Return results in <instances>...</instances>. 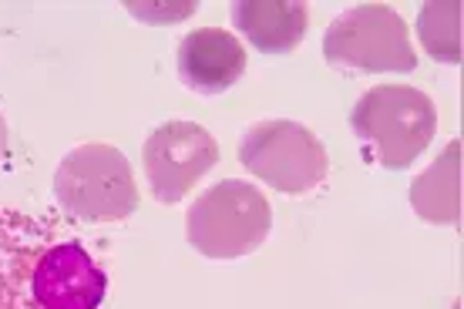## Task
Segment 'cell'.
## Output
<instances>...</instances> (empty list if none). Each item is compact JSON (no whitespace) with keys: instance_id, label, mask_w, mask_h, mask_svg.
Masks as SVG:
<instances>
[{"instance_id":"obj_1","label":"cell","mask_w":464,"mask_h":309,"mask_svg":"<svg viewBox=\"0 0 464 309\" xmlns=\"http://www.w3.org/2000/svg\"><path fill=\"white\" fill-rule=\"evenodd\" d=\"M108 269L71 222L0 206V309H102Z\"/></svg>"},{"instance_id":"obj_2","label":"cell","mask_w":464,"mask_h":309,"mask_svg":"<svg viewBox=\"0 0 464 309\" xmlns=\"http://www.w3.org/2000/svg\"><path fill=\"white\" fill-rule=\"evenodd\" d=\"M350 128L371 149V159L381 169L404 172L430 149L438 135V104L420 88L377 84L353 104Z\"/></svg>"},{"instance_id":"obj_3","label":"cell","mask_w":464,"mask_h":309,"mask_svg":"<svg viewBox=\"0 0 464 309\" xmlns=\"http://www.w3.org/2000/svg\"><path fill=\"white\" fill-rule=\"evenodd\" d=\"M54 202L74 222H121L139 212V185L115 145L88 141L71 149L54 172Z\"/></svg>"},{"instance_id":"obj_4","label":"cell","mask_w":464,"mask_h":309,"mask_svg":"<svg viewBox=\"0 0 464 309\" xmlns=\"http://www.w3.org/2000/svg\"><path fill=\"white\" fill-rule=\"evenodd\" d=\"M273 208L256 185L226 179L198 195L188 206L186 236L188 246L216 263L243 259L269 239Z\"/></svg>"},{"instance_id":"obj_5","label":"cell","mask_w":464,"mask_h":309,"mask_svg":"<svg viewBox=\"0 0 464 309\" xmlns=\"http://www.w3.org/2000/svg\"><path fill=\"white\" fill-rule=\"evenodd\" d=\"M239 161L249 175L286 195L314 192L330 175V155L320 138L290 118L256 121L239 141Z\"/></svg>"},{"instance_id":"obj_6","label":"cell","mask_w":464,"mask_h":309,"mask_svg":"<svg viewBox=\"0 0 464 309\" xmlns=\"http://www.w3.org/2000/svg\"><path fill=\"white\" fill-rule=\"evenodd\" d=\"M324 58L334 68H347L357 74L381 71H414L418 54L407 37L404 17L391 4H357L326 27Z\"/></svg>"},{"instance_id":"obj_7","label":"cell","mask_w":464,"mask_h":309,"mask_svg":"<svg viewBox=\"0 0 464 309\" xmlns=\"http://www.w3.org/2000/svg\"><path fill=\"white\" fill-rule=\"evenodd\" d=\"M219 161V141L196 121H165L145 138L141 165L162 206L182 202Z\"/></svg>"},{"instance_id":"obj_8","label":"cell","mask_w":464,"mask_h":309,"mask_svg":"<svg viewBox=\"0 0 464 309\" xmlns=\"http://www.w3.org/2000/svg\"><path fill=\"white\" fill-rule=\"evenodd\" d=\"M179 78L196 94H222L246 74L243 41L222 27H198L179 41Z\"/></svg>"},{"instance_id":"obj_9","label":"cell","mask_w":464,"mask_h":309,"mask_svg":"<svg viewBox=\"0 0 464 309\" xmlns=\"http://www.w3.org/2000/svg\"><path fill=\"white\" fill-rule=\"evenodd\" d=\"M236 31L263 54L296 51L310 27V7L296 0H239L232 4Z\"/></svg>"},{"instance_id":"obj_10","label":"cell","mask_w":464,"mask_h":309,"mask_svg":"<svg viewBox=\"0 0 464 309\" xmlns=\"http://www.w3.org/2000/svg\"><path fill=\"white\" fill-rule=\"evenodd\" d=\"M411 208L430 226H461V141H448L428 172L411 182Z\"/></svg>"},{"instance_id":"obj_11","label":"cell","mask_w":464,"mask_h":309,"mask_svg":"<svg viewBox=\"0 0 464 309\" xmlns=\"http://www.w3.org/2000/svg\"><path fill=\"white\" fill-rule=\"evenodd\" d=\"M418 37L441 64H461V0H428L418 14Z\"/></svg>"},{"instance_id":"obj_12","label":"cell","mask_w":464,"mask_h":309,"mask_svg":"<svg viewBox=\"0 0 464 309\" xmlns=\"http://www.w3.org/2000/svg\"><path fill=\"white\" fill-rule=\"evenodd\" d=\"M131 17L139 21H182L186 14L196 11V4H175V7H159V4H128Z\"/></svg>"},{"instance_id":"obj_13","label":"cell","mask_w":464,"mask_h":309,"mask_svg":"<svg viewBox=\"0 0 464 309\" xmlns=\"http://www.w3.org/2000/svg\"><path fill=\"white\" fill-rule=\"evenodd\" d=\"M4 159H7V121L0 115V165H4Z\"/></svg>"}]
</instances>
